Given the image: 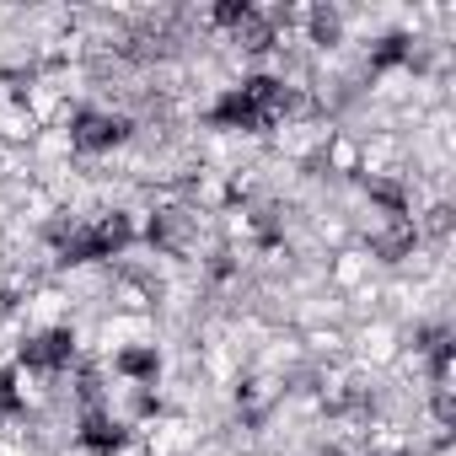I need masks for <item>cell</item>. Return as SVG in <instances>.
I'll return each mask as SVG.
<instances>
[{
    "label": "cell",
    "mask_w": 456,
    "mask_h": 456,
    "mask_svg": "<svg viewBox=\"0 0 456 456\" xmlns=\"http://www.w3.org/2000/svg\"><path fill=\"white\" fill-rule=\"evenodd\" d=\"M124 440H129L124 424H113L108 413H86V424H81V445H86L92 456H113Z\"/></svg>",
    "instance_id": "obj_4"
},
{
    "label": "cell",
    "mask_w": 456,
    "mask_h": 456,
    "mask_svg": "<svg viewBox=\"0 0 456 456\" xmlns=\"http://www.w3.org/2000/svg\"><path fill=\"white\" fill-rule=\"evenodd\" d=\"M12 408H22V392H17V376L6 370L0 376V413H12Z\"/></svg>",
    "instance_id": "obj_8"
},
{
    "label": "cell",
    "mask_w": 456,
    "mask_h": 456,
    "mask_svg": "<svg viewBox=\"0 0 456 456\" xmlns=\"http://www.w3.org/2000/svg\"><path fill=\"white\" fill-rule=\"evenodd\" d=\"M193 225H199V215L193 209H156V220H151V242L156 248H167V253H183L188 242H193Z\"/></svg>",
    "instance_id": "obj_3"
},
{
    "label": "cell",
    "mask_w": 456,
    "mask_h": 456,
    "mask_svg": "<svg viewBox=\"0 0 456 456\" xmlns=\"http://www.w3.org/2000/svg\"><path fill=\"white\" fill-rule=\"evenodd\" d=\"M124 134H129V118H118V113H76V124H70L76 151H113Z\"/></svg>",
    "instance_id": "obj_1"
},
{
    "label": "cell",
    "mask_w": 456,
    "mask_h": 456,
    "mask_svg": "<svg viewBox=\"0 0 456 456\" xmlns=\"http://www.w3.org/2000/svg\"><path fill=\"white\" fill-rule=\"evenodd\" d=\"M113 365H118L124 376H156V365H161V360H156V349H124Z\"/></svg>",
    "instance_id": "obj_5"
},
{
    "label": "cell",
    "mask_w": 456,
    "mask_h": 456,
    "mask_svg": "<svg viewBox=\"0 0 456 456\" xmlns=\"http://www.w3.org/2000/svg\"><path fill=\"white\" fill-rule=\"evenodd\" d=\"M397 60H408V38H403V33L381 38V49L370 54V65H376V70H387V65H397Z\"/></svg>",
    "instance_id": "obj_6"
},
{
    "label": "cell",
    "mask_w": 456,
    "mask_h": 456,
    "mask_svg": "<svg viewBox=\"0 0 456 456\" xmlns=\"http://www.w3.org/2000/svg\"><path fill=\"white\" fill-rule=\"evenodd\" d=\"M312 38H317V44H333V38H338V17H333V12H317V17H312Z\"/></svg>",
    "instance_id": "obj_7"
},
{
    "label": "cell",
    "mask_w": 456,
    "mask_h": 456,
    "mask_svg": "<svg viewBox=\"0 0 456 456\" xmlns=\"http://www.w3.org/2000/svg\"><path fill=\"white\" fill-rule=\"evenodd\" d=\"M70 354H76V333L70 328H49L33 344H22V365H33V370H60V365H70Z\"/></svg>",
    "instance_id": "obj_2"
}]
</instances>
